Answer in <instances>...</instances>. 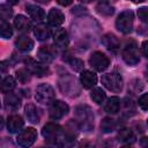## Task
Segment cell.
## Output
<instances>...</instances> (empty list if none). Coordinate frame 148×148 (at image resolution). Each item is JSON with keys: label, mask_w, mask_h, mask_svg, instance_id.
Instances as JSON below:
<instances>
[{"label": "cell", "mask_w": 148, "mask_h": 148, "mask_svg": "<svg viewBox=\"0 0 148 148\" xmlns=\"http://www.w3.org/2000/svg\"><path fill=\"white\" fill-rule=\"evenodd\" d=\"M121 56L124 61L128 66H135L140 62V56H139V49L134 40H127L123 51Z\"/></svg>", "instance_id": "cell-4"}, {"label": "cell", "mask_w": 148, "mask_h": 148, "mask_svg": "<svg viewBox=\"0 0 148 148\" xmlns=\"http://www.w3.org/2000/svg\"><path fill=\"white\" fill-rule=\"evenodd\" d=\"M3 126H5V120H3V118L0 116V131L3 128Z\"/></svg>", "instance_id": "cell-41"}, {"label": "cell", "mask_w": 148, "mask_h": 148, "mask_svg": "<svg viewBox=\"0 0 148 148\" xmlns=\"http://www.w3.org/2000/svg\"><path fill=\"white\" fill-rule=\"evenodd\" d=\"M15 46L22 52H29L34 47V40L30 37L22 35L15 39Z\"/></svg>", "instance_id": "cell-20"}, {"label": "cell", "mask_w": 148, "mask_h": 148, "mask_svg": "<svg viewBox=\"0 0 148 148\" xmlns=\"http://www.w3.org/2000/svg\"><path fill=\"white\" fill-rule=\"evenodd\" d=\"M89 65L97 72H103L105 71L109 65H110V60L109 58L101 51H95L91 53V56L89 57Z\"/></svg>", "instance_id": "cell-9"}, {"label": "cell", "mask_w": 148, "mask_h": 148, "mask_svg": "<svg viewBox=\"0 0 148 148\" xmlns=\"http://www.w3.org/2000/svg\"><path fill=\"white\" fill-rule=\"evenodd\" d=\"M42 134L45 139L46 142H49L50 145H54V146H69L72 145L74 141H72L71 139L67 138L64 128L56 124V123H47L43 130H42Z\"/></svg>", "instance_id": "cell-1"}, {"label": "cell", "mask_w": 148, "mask_h": 148, "mask_svg": "<svg viewBox=\"0 0 148 148\" xmlns=\"http://www.w3.org/2000/svg\"><path fill=\"white\" fill-rule=\"evenodd\" d=\"M0 84H1V77H0Z\"/></svg>", "instance_id": "cell-46"}, {"label": "cell", "mask_w": 148, "mask_h": 148, "mask_svg": "<svg viewBox=\"0 0 148 148\" xmlns=\"http://www.w3.org/2000/svg\"><path fill=\"white\" fill-rule=\"evenodd\" d=\"M74 120L83 132H91L94 130V113L87 104L77 105L74 109Z\"/></svg>", "instance_id": "cell-2"}, {"label": "cell", "mask_w": 148, "mask_h": 148, "mask_svg": "<svg viewBox=\"0 0 148 148\" xmlns=\"http://www.w3.org/2000/svg\"><path fill=\"white\" fill-rule=\"evenodd\" d=\"M96 12L102 16H111L114 13V8L109 1L102 0L96 5Z\"/></svg>", "instance_id": "cell-26"}, {"label": "cell", "mask_w": 148, "mask_h": 148, "mask_svg": "<svg viewBox=\"0 0 148 148\" xmlns=\"http://www.w3.org/2000/svg\"><path fill=\"white\" fill-rule=\"evenodd\" d=\"M139 106L143 110V111H147V109H148V95L145 92V94H142L140 97H139Z\"/></svg>", "instance_id": "cell-35"}, {"label": "cell", "mask_w": 148, "mask_h": 148, "mask_svg": "<svg viewBox=\"0 0 148 148\" xmlns=\"http://www.w3.org/2000/svg\"><path fill=\"white\" fill-rule=\"evenodd\" d=\"M16 87V81L14 80L13 76H7L2 82H1V90L2 92H9L13 91Z\"/></svg>", "instance_id": "cell-30"}, {"label": "cell", "mask_w": 148, "mask_h": 148, "mask_svg": "<svg viewBox=\"0 0 148 148\" xmlns=\"http://www.w3.org/2000/svg\"><path fill=\"white\" fill-rule=\"evenodd\" d=\"M25 10H27V13L29 14V16H30L34 21H36V22H42V21L45 18V13H44V10H43L40 7L36 6V5H28L27 8H25Z\"/></svg>", "instance_id": "cell-23"}, {"label": "cell", "mask_w": 148, "mask_h": 148, "mask_svg": "<svg viewBox=\"0 0 148 148\" xmlns=\"http://www.w3.org/2000/svg\"><path fill=\"white\" fill-rule=\"evenodd\" d=\"M132 2H134V3H140V2H143L145 0H131Z\"/></svg>", "instance_id": "cell-44"}, {"label": "cell", "mask_w": 148, "mask_h": 148, "mask_svg": "<svg viewBox=\"0 0 148 148\" xmlns=\"http://www.w3.org/2000/svg\"><path fill=\"white\" fill-rule=\"evenodd\" d=\"M69 111V106L62 102V101H59V99H53L51 103H50V108H49V116L51 119H54V120H58V119H61L64 118Z\"/></svg>", "instance_id": "cell-8"}, {"label": "cell", "mask_w": 148, "mask_h": 148, "mask_svg": "<svg viewBox=\"0 0 148 148\" xmlns=\"http://www.w3.org/2000/svg\"><path fill=\"white\" fill-rule=\"evenodd\" d=\"M47 20H49V23L52 25V27H60L64 21H65V15L64 13L58 9V8H52L50 12H49V15H47Z\"/></svg>", "instance_id": "cell-19"}, {"label": "cell", "mask_w": 148, "mask_h": 148, "mask_svg": "<svg viewBox=\"0 0 148 148\" xmlns=\"http://www.w3.org/2000/svg\"><path fill=\"white\" fill-rule=\"evenodd\" d=\"M141 47H142V53H143V56L147 58V57H148V42H147V40H143Z\"/></svg>", "instance_id": "cell-39"}, {"label": "cell", "mask_w": 148, "mask_h": 148, "mask_svg": "<svg viewBox=\"0 0 148 148\" xmlns=\"http://www.w3.org/2000/svg\"><path fill=\"white\" fill-rule=\"evenodd\" d=\"M117 139H118L119 142H121L124 145H132L136 140L134 132L131 128H128V127L120 128L119 132H118V134H117Z\"/></svg>", "instance_id": "cell-17"}, {"label": "cell", "mask_w": 148, "mask_h": 148, "mask_svg": "<svg viewBox=\"0 0 148 148\" xmlns=\"http://www.w3.org/2000/svg\"><path fill=\"white\" fill-rule=\"evenodd\" d=\"M7 2L9 5H17L18 3V0H7Z\"/></svg>", "instance_id": "cell-42"}, {"label": "cell", "mask_w": 148, "mask_h": 148, "mask_svg": "<svg viewBox=\"0 0 148 148\" xmlns=\"http://www.w3.org/2000/svg\"><path fill=\"white\" fill-rule=\"evenodd\" d=\"M74 0H57V2L60 5V6H68L73 2Z\"/></svg>", "instance_id": "cell-40"}, {"label": "cell", "mask_w": 148, "mask_h": 148, "mask_svg": "<svg viewBox=\"0 0 148 148\" xmlns=\"http://www.w3.org/2000/svg\"><path fill=\"white\" fill-rule=\"evenodd\" d=\"M120 105H121L120 99L117 96H112V97L108 98V101L105 102L104 110H105V112H108L110 114H116L119 111Z\"/></svg>", "instance_id": "cell-25"}, {"label": "cell", "mask_w": 148, "mask_h": 148, "mask_svg": "<svg viewBox=\"0 0 148 148\" xmlns=\"http://www.w3.org/2000/svg\"><path fill=\"white\" fill-rule=\"evenodd\" d=\"M124 112L128 117L135 113V106H134V103H133V101L131 98L130 99L125 98V101H124Z\"/></svg>", "instance_id": "cell-33"}, {"label": "cell", "mask_w": 148, "mask_h": 148, "mask_svg": "<svg viewBox=\"0 0 148 148\" xmlns=\"http://www.w3.org/2000/svg\"><path fill=\"white\" fill-rule=\"evenodd\" d=\"M133 22H134V14L132 10L127 9L121 12L117 20H116V27L121 34H130L133 29Z\"/></svg>", "instance_id": "cell-6"}, {"label": "cell", "mask_w": 148, "mask_h": 148, "mask_svg": "<svg viewBox=\"0 0 148 148\" xmlns=\"http://www.w3.org/2000/svg\"><path fill=\"white\" fill-rule=\"evenodd\" d=\"M102 83L103 86L110 90V91H113V92H120L123 90V86H124V82H123V77L119 73H116V72H111V73H106V74H103L102 76Z\"/></svg>", "instance_id": "cell-5"}, {"label": "cell", "mask_w": 148, "mask_h": 148, "mask_svg": "<svg viewBox=\"0 0 148 148\" xmlns=\"http://www.w3.org/2000/svg\"><path fill=\"white\" fill-rule=\"evenodd\" d=\"M80 83L83 88L90 89L97 83V76L91 71H83L80 75Z\"/></svg>", "instance_id": "cell-16"}, {"label": "cell", "mask_w": 148, "mask_h": 148, "mask_svg": "<svg viewBox=\"0 0 148 148\" xmlns=\"http://www.w3.org/2000/svg\"><path fill=\"white\" fill-rule=\"evenodd\" d=\"M116 126H117L116 120L112 119V118H110V117L103 118V120H102V123H101V130H102V132H104V133H111V132L116 128Z\"/></svg>", "instance_id": "cell-28"}, {"label": "cell", "mask_w": 148, "mask_h": 148, "mask_svg": "<svg viewBox=\"0 0 148 148\" xmlns=\"http://www.w3.org/2000/svg\"><path fill=\"white\" fill-rule=\"evenodd\" d=\"M112 1H116V0H112Z\"/></svg>", "instance_id": "cell-47"}, {"label": "cell", "mask_w": 148, "mask_h": 148, "mask_svg": "<svg viewBox=\"0 0 148 148\" xmlns=\"http://www.w3.org/2000/svg\"><path fill=\"white\" fill-rule=\"evenodd\" d=\"M13 16V9L8 5H0V22H7Z\"/></svg>", "instance_id": "cell-31"}, {"label": "cell", "mask_w": 148, "mask_h": 148, "mask_svg": "<svg viewBox=\"0 0 148 148\" xmlns=\"http://www.w3.org/2000/svg\"><path fill=\"white\" fill-rule=\"evenodd\" d=\"M138 16H139V18H140L143 23H146V22H147V20H148L147 7H141V8L138 10Z\"/></svg>", "instance_id": "cell-36"}, {"label": "cell", "mask_w": 148, "mask_h": 148, "mask_svg": "<svg viewBox=\"0 0 148 148\" xmlns=\"http://www.w3.org/2000/svg\"><path fill=\"white\" fill-rule=\"evenodd\" d=\"M81 2H83V3H88V2H91V1H94V0H80Z\"/></svg>", "instance_id": "cell-45"}, {"label": "cell", "mask_w": 148, "mask_h": 148, "mask_svg": "<svg viewBox=\"0 0 148 148\" xmlns=\"http://www.w3.org/2000/svg\"><path fill=\"white\" fill-rule=\"evenodd\" d=\"M83 13H87V8H84V7H82V6H75V7L72 9V14H74V15L83 14Z\"/></svg>", "instance_id": "cell-37"}, {"label": "cell", "mask_w": 148, "mask_h": 148, "mask_svg": "<svg viewBox=\"0 0 148 148\" xmlns=\"http://www.w3.org/2000/svg\"><path fill=\"white\" fill-rule=\"evenodd\" d=\"M24 125V120L20 114H12L7 119V130L9 133H18Z\"/></svg>", "instance_id": "cell-13"}, {"label": "cell", "mask_w": 148, "mask_h": 148, "mask_svg": "<svg viewBox=\"0 0 148 148\" xmlns=\"http://www.w3.org/2000/svg\"><path fill=\"white\" fill-rule=\"evenodd\" d=\"M14 25L15 28L17 29V31L20 32H29L31 30V22L24 16V15H17L15 18H14Z\"/></svg>", "instance_id": "cell-21"}, {"label": "cell", "mask_w": 148, "mask_h": 148, "mask_svg": "<svg viewBox=\"0 0 148 148\" xmlns=\"http://www.w3.org/2000/svg\"><path fill=\"white\" fill-rule=\"evenodd\" d=\"M101 42L110 51H117L120 47V42H119L118 37L116 35L111 34V32H108V34L103 35L102 38H101Z\"/></svg>", "instance_id": "cell-15"}, {"label": "cell", "mask_w": 148, "mask_h": 148, "mask_svg": "<svg viewBox=\"0 0 148 148\" xmlns=\"http://www.w3.org/2000/svg\"><path fill=\"white\" fill-rule=\"evenodd\" d=\"M68 62H69V65H71L75 71H77V72L82 71L83 67H84L83 61H82L81 59H79V58H71V59L68 60Z\"/></svg>", "instance_id": "cell-34"}, {"label": "cell", "mask_w": 148, "mask_h": 148, "mask_svg": "<svg viewBox=\"0 0 148 148\" xmlns=\"http://www.w3.org/2000/svg\"><path fill=\"white\" fill-rule=\"evenodd\" d=\"M16 79L18 82L21 83H28L31 80V73L29 72V69L25 68H20L16 71Z\"/></svg>", "instance_id": "cell-29"}, {"label": "cell", "mask_w": 148, "mask_h": 148, "mask_svg": "<svg viewBox=\"0 0 148 148\" xmlns=\"http://www.w3.org/2000/svg\"><path fill=\"white\" fill-rule=\"evenodd\" d=\"M53 42L58 47L66 49L69 45V38L67 35V31L62 28L56 29V31L53 32Z\"/></svg>", "instance_id": "cell-14"}, {"label": "cell", "mask_w": 148, "mask_h": 148, "mask_svg": "<svg viewBox=\"0 0 148 148\" xmlns=\"http://www.w3.org/2000/svg\"><path fill=\"white\" fill-rule=\"evenodd\" d=\"M34 34L38 40H46L51 36V29L47 24L39 23L34 28Z\"/></svg>", "instance_id": "cell-22"}, {"label": "cell", "mask_w": 148, "mask_h": 148, "mask_svg": "<svg viewBox=\"0 0 148 148\" xmlns=\"http://www.w3.org/2000/svg\"><path fill=\"white\" fill-rule=\"evenodd\" d=\"M35 98L42 104H50L56 98V91L50 84L42 83L36 88Z\"/></svg>", "instance_id": "cell-7"}, {"label": "cell", "mask_w": 148, "mask_h": 148, "mask_svg": "<svg viewBox=\"0 0 148 148\" xmlns=\"http://www.w3.org/2000/svg\"><path fill=\"white\" fill-rule=\"evenodd\" d=\"M24 64H25L27 68L29 69V72L38 77H43L45 75H49V73H50V68L46 64L38 62L32 58H25Z\"/></svg>", "instance_id": "cell-10"}, {"label": "cell", "mask_w": 148, "mask_h": 148, "mask_svg": "<svg viewBox=\"0 0 148 148\" xmlns=\"http://www.w3.org/2000/svg\"><path fill=\"white\" fill-rule=\"evenodd\" d=\"M36 139H37V131L34 127H27L20 131L16 138V142L21 147H30L34 145Z\"/></svg>", "instance_id": "cell-11"}, {"label": "cell", "mask_w": 148, "mask_h": 148, "mask_svg": "<svg viewBox=\"0 0 148 148\" xmlns=\"http://www.w3.org/2000/svg\"><path fill=\"white\" fill-rule=\"evenodd\" d=\"M13 36V28L9 23L7 22H2L0 24V37L1 38H5V39H8Z\"/></svg>", "instance_id": "cell-32"}, {"label": "cell", "mask_w": 148, "mask_h": 148, "mask_svg": "<svg viewBox=\"0 0 148 148\" xmlns=\"http://www.w3.org/2000/svg\"><path fill=\"white\" fill-rule=\"evenodd\" d=\"M24 110H25V117H27L28 121H30L31 124H38L39 123V120H40V112L36 108V105L28 104Z\"/></svg>", "instance_id": "cell-24"}, {"label": "cell", "mask_w": 148, "mask_h": 148, "mask_svg": "<svg viewBox=\"0 0 148 148\" xmlns=\"http://www.w3.org/2000/svg\"><path fill=\"white\" fill-rule=\"evenodd\" d=\"M90 97L98 105L103 104L105 102V99H106V95H105V92H104V90L102 88H95V89H92L91 92H90Z\"/></svg>", "instance_id": "cell-27"}, {"label": "cell", "mask_w": 148, "mask_h": 148, "mask_svg": "<svg viewBox=\"0 0 148 148\" xmlns=\"http://www.w3.org/2000/svg\"><path fill=\"white\" fill-rule=\"evenodd\" d=\"M9 68V64L8 61H0V72L2 73H6Z\"/></svg>", "instance_id": "cell-38"}, {"label": "cell", "mask_w": 148, "mask_h": 148, "mask_svg": "<svg viewBox=\"0 0 148 148\" xmlns=\"http://www.w3.org/2000/svg\"><path fill=\"white\" fill-rule=\"evenodd\" d=\"M5 106L9 111H17L21 106V98L17 95L9 91L5 96Z\"/></svg>", "instance_id": "cell-18"}, {"label": "cell", "mask_w": 148, "mask_h": 148, "mask_svg": "<svg viewBox=\"0 0 148 148\" xmlns=\"http://www.w3.org/2000/svg\"><path fill=\"white\" fill-rule=\"evenodd\" d=\"M35 1H37V2H39V3H44V5H46V3H49L51 0H35Z\"/></svg>", "instance_id": "cell-43"}, {"label": "cell", "mask_w": 148, "mask_h": 148, "mask_svg": "<svg viewBox=\"0 0 148 148\" xmlns=\"http://www.w3.org/2000/svg\"><path fill=\"white\" fill-rule=\"evenodd\" d=\"M56 54H57V51L51 46V45H47V46H42L40 49H38L37 51V58L40 60V62L43 64H50L56 58Z\"/></svg>", "instance_id": "cell-12"}, {"label": "cell", "mask_w": 148, "mask_h": 148, "mask_svg": "<svg viewBox=\"0 0 148 148\" xmlns=\"http://www.w3.org/2000/svg\"><path fill=\"white\" fill-rule=\"evenodd\" d=\"M58 86L60 91L68 97H76L81 92V88L76 82V79L68 73L60 76L58 81Z\"/></svg>", "instance_id": "cell-3"}]
</instances>
